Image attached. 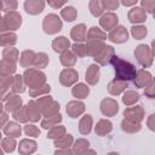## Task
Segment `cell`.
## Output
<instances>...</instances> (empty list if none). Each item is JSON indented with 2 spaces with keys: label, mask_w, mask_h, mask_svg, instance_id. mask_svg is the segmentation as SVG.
<instances>
[{
  "label": "cell",
  "mask_w": 155,
  "mask_h": 155,
  "mask_svg": "<svg viewBox=\"0 0 155 155\" xmlns=\"http://www.w3.org/2000/svg\"><path fill=\"white\" fill-rule=\"evenodd\" d=\"M110 62L115 67V73H116V78L115 79L126 81V80H133L136 78V75H137L136 68L130 62L122 61L121 58H119L116 56H114Z\"/></svg>",
  "instance_id": "6da1fadb"
},
{
  "label": "cell",
  "mask_w": 155,
  "mask_h": 155,
  "mask_svg": "<svg viewBox=\"0 0 155 155\" xmlns=\"http://www.w3.org/2000/svg\"><path fill=\"white\" fill-rule=\"evenodd\" d=\"M24 81L30 86V88H36L45 82V75L39 70L29 69L24 73Z\"/></svg>",
  "instance_id": "7a4b0ae2"
},
{
  "label": "cell",
  "mask_w": 155,
  "mask_h": 155,
  "mask_svg": "<svg viewBox=\"0 0 155 155\" xmlns=\"http://www.w3.org/2000/svg\"><path fill=\"white\" fill-rule=\"evenodd\" d=\"M62 28V22L56 15H47L44 19V30L47 34H54Z\"/></svg>",
  "instance_id": "3957f363"
},
{
  "label": "cell",
  "mask_w": 155,
  "mask_h": 155,
  "mask_svg": "<svg viewBox=\"0 0 155 155\" xmlns=\"http://www.w3.org/2000/svg\"><path fill=\"white\" fill-rule=\"evenodd\" d=\"M134 54L138 59V62L143 65V67H149L151 64V61H153V53L150 51V48L145 45H139L136 51H134Z\"/></svg>",
  "instance_id": "277c9868"
},
{
  "label": "cell",
  "mask_w": 155,
  "mask_h": 155,
  "mask_svg": "<svg viewBox=\"0 0 155 155\" xmlns=\"http://www.w3.org/2000/svg\"><path fill=\"white\" fill-rule=\"evenodd\" d=\"M101 110H102V113H103L104 115H107V116H113V115H115V114L117 113L119 105H117V103H116L114 99H111V98H105V99H103L102 103H101Z\"/></svg>",
  "instance_id": "5b68a950"
},
{
  "label": "cell",
  "mask_w": 155,
  "mask_h": 155,
  "mask_svg": "<svg viewBox=\"0 0 155 155\" xmlns=\"http://www.w3.org/2000/svg\"><path fill=\"white\" fill-rule=\"evenodd\" d=\"M78 80V73L74 70V69H64L62 73H61V76H59V81L62 85L64 86H70L71 84H74L75 81Z\"/></svg>",
  "instance_id": "8992f818"
},
{
  "label": "cell",
  "mask_w": 155,
  "mask_h": 155,
  "mask_svg": "<svg viewBox=\"0 0 155 155\" xmlns=\"http://www.w3.org/2000/svg\"><path fill=\"white\" fill-rule=\"evenodd\" d=\"M127 38H128V34L125 27H116L109 34V40H111L113 42H117V44L126 41Z\"/></svg>",
  "instance_id": "52a82bcc"
},
{
  "label": "cell",
  "mask_w": 155,
  "mask_h": 155,
  "mask_svg": "<svg viewBox=\"0 0 155 155\" xmlns=\"http://www.w3.org/2000/svg\"><path fill=\"white\" fill-rule=\"evenodd\" d=\"M24 8L30 15H38L44 10V0H25Z\"/></svg>",
  "instance_id": "ba28073f"
},
{
  "label": "cell",
  "mask_w": 155,
  "mask_h": 155,
  "mask_svg": "<svg viewBox=\"0 0 155 155\" xmlns=\"http://www.w3.org/2000/svg\"><path fill=\"white\" fill-rule=\"evenodd\" d=\"M4 21H5L6 25H7V29H12V30H16L21 25V23H22L21 16L17 12H13V11H11L10 13H7L5 16Z\"/></svg>",
  "instance_id": "9c48e42d"
},
{
  "label": "cell",
  "mask_w": 155,
  "mask_h": 155,
  "mask_svg": "<svg viewBox=\"0 0 155 155\" xmlns=\"http://www.w3.org/2000/svg\"><path fill=\"white\" fill-rule=\"evenodd\" d=\"M99 22H101V25H102L107 31H110V30L114 29L115 25L117 24V17H116L114 13L109 12V13L103 15Z\"/></svg>",
  "instance_id": "30bf717a"
},
{
  "label": "cell",
  "mask_w": 155,
  "mask_h": 155,
  "mask_svg": "<svg viewBox=\"0 0 155 155\" xmlns=\"http://www.w3.org/2000/svg\"><path fill=\"white\" fill-rule=\"evenodd\" d=\"M124 116L130 120V121H140L143 119V110L140 107H133V108H127L124 111Z\"/></svg>",
  "instance_id": "8fae6325"
},
{
  "label": "cell",
  "mask_w": 155,
  "mask_h": 155,
  "mask_svg": "<svg viewBox=\"0 0 155 155\" xmlns=\"http://www.w3.org/2000/svg\"><path fill=\"white\" fill-rule=\"evenodd\" d=\"M128 18L132 23H142L147 19L145 11L140 7H134L128 12Z\"/></svg>",
  "instance_id": "7c38bea8"
},
{
  "label": "cell",
  "mask_w": 155,
  "mask_h": 155,
  "mask_svg": "<svg viewBox=\"0 0 155 155\" xmlns=\"http://www.w3.org/2000/svg\"><path fill=\"white\" fill-rule=\"evenodd\" d=\"M99 79V67L96 64H92L88 67L86 71V81L90 85H96Z\"/></svg>",
  "instance_id": "4fadbf2b"
},
{
  "label": "cell",
  "mask_w": 155,
  "mask_h": 155,
  "mask_svg": "<svg viewBox=\"0 0 155 155\" xmlns=\"http://www.w3.org/2000/svg\"><path fill=\"white\" fill-rule=\"evenodd\" d=\"M85 110V104L81 102H70L67 105V113L70 115V117H78L81 113Z\"/></svg>",
  "instance_id": "5bb4252c"
},
{
  "label": "cell",
  "mask_w": 155,
  "mask_h": 155,
  "mask_svg": "<svg viewBox=\"0 0 155 155\" xmlns=\"http://www.w3.org/2000/svg\"><path fill=\"white\" fill-rule=\"evenodd\" d=\"M151 82H153V79H151L150 73H148L145 70H139L138 71V76L134 80V85H137L138 87H144V86H148Z\"/></svg>",
  "instance_id": "9a60e30c"
},
{
  "label": "cell",
  "mask_w": 155,
  "mask_h": 155,
  "mask_svg": "<svg viewBox=\"0 0 155 155\" xmlns=\"http://www.w3.org/2000/svg\"><path fill=\"white\" fill-rule=\"evenodd\" d=\"M86 36H87V29H86L85 24L75 25L71 29V38L75 41H84V40H86Z\"/></svg>",
  "instance_id": "2e32d148"
},
{
  "label": "cell",
  "mask_w": 155,
  "mask_h": 155,
  "mask_svg": "<svg viewBox=\"0 0 155 155\" xmlns=\"http://www.w3.org/2000/svg\"><path fill=\"white\" fill-rule=\"evenodd\" d=\"M113 53H114V48L111 47V46H105L97 56H96V58H94V61L96 62H98L99 64H102V65H104V64H107L108 62H109V59H108V57H110V56H113Z\"/></svg>",
  "instance_id": "e0dca14e"
},
{
  "label": "cell",
  "mask_w": 155,
  "mask_h": 155,
  "mask_svg": "<svg viewBox=\"0 0 155 155\" xmlns=\"http://www.w3.org/2000/svg\"><path fill=\"white\" fill-rule=\"evenodd\" d=\"M105 47V45L102 41H97V40H92L87 44L86 46V53L91 54V56H97L103 48Z\"/></svg>",
  "instance_id": "ac0fdd59"
},
{
  "label": "cell",
  "mask_w": 155,
  "mask_h": 155,
  "mask_svg": "<svg viewBox=\"0 0 155 155\" xmlns=\"http://www.w3.org/2000/svg\"><path fill=\"white\" fill-rule=\"evenodd\" d=\"M69 40L64 36H59V38H56L52 42V47L56 52H64L68 50L69 47Z\"/></svg>",
  "instance_id": "d6986e66"
},
{
  "label": "cell",
  "mask_w": 155,
  "mask_h": 155,
  "mask_svg": "<svg viewBox=\"0 0 155 155\" xmlns=\"http://www.w3.org/2000/svg\"><path fill=\"white\" fill-rule=\"evenodd\" d=\"M27 115H28V119L31 120V121H38L40 119V109L39 107H36V103L35 102H29L28 107H27Z\"/></svg>",
  "instance_id": "ffe728a7"
},
{
  "label": "cell",
  "mask_w": 155,
  "mask_h": 155,
  "mask_svg": "<svg viewBox=\"0 0 155 155\" xmlns=\"http://www.w3.org/2000/svg\"><path fill=\"white\" fill-rule=\"evenodd\" d=\"M126 87H128V86H127V84H126L125 81L115 79L113 82L109 84L108 90H109V92H110L111 94H119V93H120L121 91H124Z\"/></svg>",
  "instance_id": "44dd1931"
},
{
  "label": "cell",
  "mask_w": 155,
  "mask_h": 155,
  "mask_svg": "<svg viewBox=\"0 0 155 155\" xmlns=\"http://www.w3.org/2000/svg\"><path fill=\"white\" fill-rule=\"evenodd\" d=\"M16 70L15 62H11L8 59H2L0 62V74L1 75H10Z\"/></svg>",
  "instance_id": "7402d4cb"
},
{
  "label": "cell",
  "mask_w": 155,
  "mask_h": 155,
  "mask_svg": "<svg viewBox=\"0 0 155 155\" xmlns=\"http://www.w3.org/2000/svg\"><path fill=\"white\" fill-rule=\"evenodd\" d=\"M73 94H74V97H76V98H86L87 96H88V93H90V88L85 85V84H79V85H76L74 88H73Z\"/></svg>",
  "instance_id": "603a6c76"
},
{
  "label": "cell",
  "mask_w": 155,
  "mask_h": 155,
  "mask_svg": "<svg viewBox=\"0 0 155 155\" xmlns=\"http://www.w3.org/2000/svg\"><path fill=\"white\" fill-rule=\"evenodd\" d=\"M91 126H92V117H91V115H85L80 120L79 130H80V132L82 134H87L91 131Z\"/></svg>",
  "instance_id": "cb8c5ba5"
},
{
  "label": "cell",
  "mask_w": 155,
  "mask_h": 155,
  "mask_svg": "<svg viewBox=\"0 0 155 155\" xmlns=\"http://www.w3.org/2000/svg\"><path fill=\"white\" fill-rule=\"evenodd\" d=\"M21 126L17 125L16 122H8L5 128H4V132L7 134V136H11V137H18L21 136Z\"/></svg>",
  "instance_id": "d4e9b609"
},
{
  "label": "cell",
  "mask_w": 155,
  "mask_h": 155,
  "mask_svg": "<svg viewBox=\"0 0 155 155\" xmlns=\"http://www.w3.org/2000/svg\"><path fill=\"white\" fill-rule=\"evenodd\" d=\"M110 131H111V122L108 120H101L96 126V133H98L99 136H104Z\"/></svg>",
  "instance_id": "484cf974"
},
{
  "label": "cell",
  "mask_w": 155,
  "mask_h": 155,
  "mask_svg": "<svg viewBox=\"0 0 155 155\" xmlns=\"http://www.w3.org/2000/svg\"><path fill=\"white\" fill-rule=\"evenodd\" d=\"M22 107V99L17 96L10 97V101L6 103V110L7 111H16Z\"/></svg>",
  "instance_id": "4316f807"
},
{
  "label": "cell",
  "mask_w": 155,
  "mask_h": 155,
  "mask_svg": "<svg viewBox=\"0 0 155 155\" xmlns=\"http://www.w3.org/2000/svg\"><path fill=\"white\" fill-rule=\"evenodd\" d=\"M61 62H62V64L65 65V67H71V65L75 64L76 58H75V56L73 54V52L64 51V52L62 53V56H61Z\"/></svg>",
  "instance_id": "83f0119b"
},
{
  "label": "cell",
  "mask_w": 155,
  "mask_h": 155,
  "mask_svg": "<svg viewBox=\"0 0 155 155\" xmlns=\"http://www.w3.org/2000/svg\"><path fill=\"white\" fill-rule=\"evenodd\" d=\"M36 149V143L34 140L23 139L19 144V151L21 153H33Z\"/></svg>",
  "instance_id": "f1b7e54d"
},
{
  "label": "cell",
  "mask_w": 155,
  "mask_h": 155,
  "mask_svg": "<svg viewBox=\"0 0 155 155\" xmlns=\"http://www.w3.org/2000/svg\"><path fill=\"white\" fill-rule=\"evenodd\" d=\"M86 39H87L88 41H92V40H97V39L104 40V39H105V34H104V33H103L101 29H98V28L93 27V28H91V29H90V31L87 33V36H86Z\"/></svg>",
  "instance_id": "f546056e"
},
{
  "label": "cell",
  "mask_w": 155,
  "mask_h": 155,
  "mask_svg": "<svg viewBox=\"0 0 155 155\" xmlns=\"http://www.w3.org/2000/svg\"><path fill=\"white\" fill-rule=\"evenodd\" d=\"M103 8L104 7L102 5V0H91V2H90V11H91V13L94 17L99 16L103 12Z\"/></svg>",
  "instance_id": "4dcf8cb0"
},
{
  "label": "cell",
  "mask_w": 155,
  "mask_h": 155,
  "mask_svg": "<svg viewBox=\"0 0 155 155\" xmlns=\"http://www.w3.org/2000/svg\"><path fill=\"white\" fill-rule=\"evenodd\" d=\"M61 15H62V17H63L65 21L73 22V21L76 18V10H75L73 6H68V7H65V8L62 10Z\"/></svg>",
  "instance_id": "1f68e13d"
},
{
  "label": "cell",
  "mask_w": 155,
  "mask_h": 155,
  "mask_svg": "<svg viewBox=\"0 0 155 155\" xmlns=\"http://www.w3.org/2000/svg\"><path fill=\"white\" fill-rule=\"evenodd\" d=\"M34 57H35V53L33 51H24L22 53V57H21V65L22 67H28V65L33 64Z\"/></svg>",
  "instance_id": "d6a6232c"
},
{
  "label": "cell",
  "mask_w": 155,
  "mask_h": 155,
  "mask_svg": "<svg viewBox=\"0 0 155 155\" xmlns=\"http://www.w3.org/2000/svg\"><path fill=\"white\" fill-rule=\"evenodd\" d=\"M46 117L47 119H45L42 121V124H41V126L44 128L52 127V126H54V124H57V122H59L62 120V117H61L59 114H53V115H50V116H46Z\"/></svg>",
  "instance_id": "836d02e7"
},
{
  "label": "cell",
  "mask_w": 155,
  "mask_h": 155,
  "mask_svg": "<svg viewBox=\"0 0 155 155\" xmlns=\"http://www.w3.org/2000/svg\"><path fill=\"white\" fill-rule=\"evenodd\" d=\"M47 63H48V57H47L45 53L35 54L33 64H34L36 68H45V67L47 65Z\"/></svg>",
  "instance_id": "e575fe53"
},
{
  "label": "cell",
  "mask_w": 155,
  "mask_h": 155,
  "mask_svg": "<svg viewBox=\"0 0 155 155\" xmlns=\"http://www.w3.org/2000/svg\"><path fill=\"white\" fill-rule=\"evenodd\" d=\"M12 90L16 92H23L24 88V82L22 80L21 75H16L15 78H12Z\"/></svg>",
  "instance_id": "d590c367"
},
{
  "label": "cell",
  "mask_w": 155,
  "mask_h": 155,
  "mask_svg": "<svg viewBox=\"0 0 155 155\" xmlns=\"http://www.w3.org/2000/svg\"><path fill=\"white\" fill-rule=\"evenodd\" d=\"M138 98H139L138 93H136V92H133V91H128V92H126V93L124 94L122 101H124V103H125V104L131 105V104L136 103V102L138 101Z\"/></svg>",
  "instance_id": "8d00e7d4"
},
{
  "label": "cell",
  "mask_w": 155,
  "mask_h": 155,
  "mask_svg": "<svg viewBox=\"0 0 155 155\" xmlns=\"http://www.w3.org/2000/svg\"><path fill=\"white\" fill-rule=\"evenodd\" d=\"M4 58L8 59L11 62H16L18 58V51L16 48H5L4 50Z\"/></svg>",
  "instance_id": "74e56055"
},
{
  "label": "cell",
  "mask_w": 155,
  "mask_h": 155,
  "mask_svg": "<svg viewBox=\"0 0 155 155\" xmlns=\"http://www.w3.org/2000/svg\"><path fill=\"white\" fill-rule=\"evenodd\" d=\"M147 28L145 27H142V25H139V27H133L132 28V35L136 38V39H138V40H140V39H143L145 35H147Z\"/></svg>",
  "instance_id": "f35d334b"
},
{
  "label": "cell",
  "mask_w": 155,
  "mask_h": 155,
  "mask_svg": "<svg viewBox=\"0 0 155 155\" xmlns=\"http://www.w3.org/2000/svg\"><path fill=\"white\" fill-rule=\"evenodd\" d=\"M65 132V128L63 126H54L48 133H47V138H59L62 137V134Z\"/></svg>",
  "instance_id": "ab89813d"
},
{
  "label": "cell",
  "mask_w": 155,
  "mask_h": 155,
  "mask_svg": "<svg viewBox=\"0 0 155 155\" xmlns=\"http://www.w3.org/2000/svg\"><path fill=\"white\" fill-rule=\"evenodd\" d=\"M13 117L21 122H24L28 120V115H27V109L25 108H19L16 111H13Z\"/></svg>",
  "instance_id": "60d3db41"
},
{
  "label": "cell",
  "mask_w": 155,
  "mask_h": 155,
  "mask_svg": "<svg viewBox=\"0 0 155 155\" xmlns=\"http://www.w3.org/2000/svg\"><path fill=\"white\" fill-rule=\"evenodd\" d=\"M71 142H73V137L70 134H67L63 138L59 137V139L54 142V145L56 147H65V148H68L71 144Z\"/></svg>",
  "instance_id": "b9f144b4"
},
{
  "label": "cell",
  "mask_w": 155,
  "mask_h": 155,
  "mask_svg": "<svg viewBox=\"0 0 155 155\" xmlns=\"http://www.w3.org/2000/svg\"><path fill=\"white\" fill-rule=\"evenodd\" d=\"M17 36L15 34H6L0 36V45H13L16 42Z\"/></svg>",
  "instance_id": "7bdbcfd3"
},
{
  "label": "cell",
  "mask_w": 155,
  "mask_h": 155,
  "mask_svg": "<svg viewBox=\"0 0 155 155\" xmlns=\"http://www.w3.org/2000/svg\"><path fill=\"white\" fill-rule=\"evenodd\" d=\"M2 4V10L4 11H13L17 7V1L16 0H1Z\"/></svg>",
  "instance_id": "ee69618b"
},
{
  "label": "cell",
  "mask_w": 155,
  "mask_h": 155,
  "mask_svg": "<svg viewBox=\"0 0 155 155\" xmlns=\"http://www.w3.org/2000/svg\"><path fill=\"white\" fill-rule=\"evenodd\" d=\"M24 132L28 136H31V137H38L40 134V130L36 126H34V125H27V126H24Z\"/></svg>",
  "instance_id": "f6af8a7d"
},
{
  "label": "cell",
  "mask_w": 155,
  "mask_h": 155,
  "mask_svg": "<svg viewBox=\"0 0 155 155\" xmlns=\"http://www.w3.org/2000/svg\"><path fill=\"white\" fill-rule=\"evenodd\" d=\"M15 145H16V142L13 138H5L2 140V147L6 151H13L15 150Z\"/></svg>",
  "instance_id": "bcb514c9"
},
{
  "label": "cell",
  "mask_w": 155,
  "mask_h": 155,
  "mask_svg": "<svg viewBox=\"0 0 155 155\" xmlns=\"http://www.w3.org/2000/svg\"><path fill=\"white\" fill-rule=\"evenodd\" d=\"M73 52L76 53L79 57H84L85 54H87V53H86V46H84V45H81V44H75V45H73Z\"/></svg>",
  "instance_id": "7dc6e473"
},
{
  "label": "cell",
  "mask_w": 155,
  "mask_h": 155,
  "mask_svg": "<svg viewBox=\"0 0 155 155\" xmlns=\"http://www.w3.org/2000/svg\"><path fill=\"white\" fill-rule=\"evenodd\" d=\"M102 5L107 10H115L119 6V1L117 0H102Z\"/></svg>",
  "instance_id": "c3c4849f"
},
{
  "label": "cell",
  "mask_w": 155,
  "mask_h": 155,
  "mask_svg": "<svg viewBox=\"0 0 155 155\" xmlns=\"http://www.w3.org/2000/svg\"><path fill=\"white\" fill-rule=\"evenodd\" d=\"M75 145H79V148L78 147H75V149H74V151L75 153H82V147L84 148H88V142L87 140H85V139H79L76 143H75Z\"/></svg>",
  "instance_id": "681fc988"
},
{
  "label": "cell",
  "mask_w": 155,
  "mask_h": 155,
  "mask_svg": "<svg viewBox=\"0 0 155 155\" xmlns=\"http://www.w3.org/2000/svg\"><path fill=\"white\" fill-rule=\"evenodd\" d=\"M38 90L36 91H30V94L31 96H38V94H41V93H46V92H48L50 91V86H47V85H45L44 86V88H39V87H36Z\"/></svg>",
  "instance_id": "f907efd6"
},
{
  "label": "cell",
  "mask_w": 155,
  "mask_h": 155,
  "mask_svg": "<svg viewBox=\"0 0 155 155\" xmlns=\"http://www.w3.org/2000/svg\"><path fill=\"white\" fill-rule=\"evenodd\" d=\"M142 5L145 7V10L148 12H153V7H154V1L153 0H142Z\"/></svg>",
  "instance_id": "816d5d0a"
},
{
  "label": "cell",
  "mask_w": 155,
  "mask_h": 155,
  "mask_svg": "<svg viewBox=\"0 0 155 155\" xmlns=\"http://www.w3.org/2000/svg\"><path fill=\"white\" fill-rule=\"evenodd\" d=\"M67 0H47V2L52 6V7H61Z\"/></svg>",
  "instance_id": "f5cc1de1"
},
{
  "label": "cell",
  "mask_w": 155,
  "mask_h": 155,
  "mask_svg": "<svg viewBox=\"0 0 155 155\" xmlns=\"http://www.w3.org/2000/svg\"><path fill=\"white\" fill-rule=\"evenodd\" d=\"M121 2H122V5H125V6H131V5L136 4L137 0H121Z\"/></svg>",
  "instance_id": "db71d44e"
},
{
  "label": "cell",
  "mask_w": 155,
  "mask_h": 155,
  "mask_svg": "<svg viewBox=\"0 0 155 155\" xmlns=\"http://www.w3.org/2000/svg\"><path fill=\"white\" fill-rule=\"evenodd\" d=\"M7 121V115L6 114H1L0 115V127H2V124Z\"/></svg>",
  "instance_id": "11a10c76"
},
{
  "label": "cell",
  "mask_w": 155,
  "mask_h": 155,
  "mask_svg": "<svg viewBox=\"0 0 155 155\" xmlns=\"http://www.w3.org/2000/svg\"><path fill=\"white\" fill-rule=\"evenodd\" d=\"M0 10H2V4H1V0H0Z\"/></svg>",
  "instance_id": "9f6ffc18"
},
{
  "label": "cell",
  "mask_w": 155,
  "mask_h": 155,
  "mask_svg": "<svg viewBox=\"0 0 155 155\" xmlns=\"http://www.w3.org/2000/svg\"><path fill=\"white\" fill-rule=\"evenodd\" d=\"M1 110H2V105H1V103H0V113H1Z\"/></svg>",
  "instance_id": "6f0895ef"
},
{
  "label": "cell",
  "mask_w": 155,
  "mask_h": 155,
  "mask_svg": "<svg viewBox=\"0 0 155 155\" xmlns=\"http://www.w3.org/2000/svg\"><path fill=\"white\" fill-rule=\"evenodd\" d=\"M0 138H1V133H0Z\"/></svg>",
  "instance_id": "680465c9"
}]
</instances>
